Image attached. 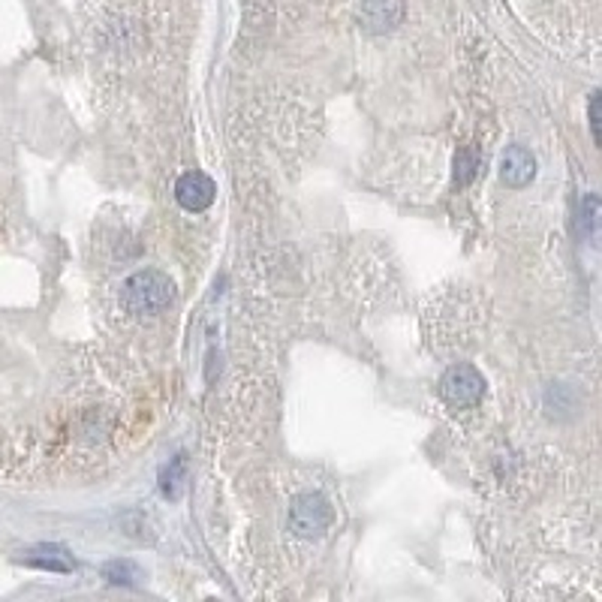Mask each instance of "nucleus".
Instances as JSON below:
<instances>
[{"mask_svg":"<svg viewBox=\"0 0 602 602\" xmlns=\"http://www.w3.org/2000/svg\"><path fill=\"white\" fill-rule=\"evenodd\" d=\"M175 295H178V289H175L172 278L157 269L133 271L124 280V286H121V301H124L129 314L139 319H148L169 310L175 304Z\"/></svg>","mask_w":602,"mask_h":602,"instance_id":"nucleus-1","label":"nucleus"},{"mask_svg":"<svg viewBox=\"0 0 602 602\" xmlns=\"http://www.w3.org/2000/svg\"><path fill=\"white\" fill-rule=\"evenodd\" d=\"M332 518H334L332 503L317 491L299 494L289 503V530L301 539H319L332 528Z\"/></svg>","mask_w":602,"mask_h":602,"instance_id":"nucleus-2","label":"nucleus"},{"mask_svg":"<svg viewBox=\"0 0 602 602\" xmlns=\"http://www.w3.org/2000/svg\"><path fill=\"white\" fill-rule=\"evenodd\" d=\"M440 398L452 410H470L485 398V377L473 364H452L440 379Z\"/></svg>","mask_w":602,"mask_h":602,"instance_id":"nucleus-3","label":"nucleus"},{"mask_svg":"<svg viewBox=\"0 0 602 602\" xmlns=\"http://www.w3.org/2000/svg\"><path fill=\"white\" fill-rule=\"evenodd\" d=\"M175 199L184 211H205L211 208L217 199V184L211 175L205 172H184L178 178V184H175Z\"/></svg>","mask_w":602,"mask_h":602,"instance_id":"nucleus-4","label":"nucleus"},{"mask_svg":"<svg viewBox=\"0 0 602 602\" xmlns=\"http://www.w3.org/2000/svg\"><path fill=\"white\" fill-rule=\"evenodd\" d=\"M359 21L368 34H392L403 21V0H362Z\"/></svg>","mask_w":602,"mask_h":602,"instance_id":"nucleus-5","label":"nucleus"},{"mask_svg":"<svg viewBox=\"0 0 602 602\" xmlns=\"http://www.w3.org/2000/svg\"><path fill=\"white\" fill-rule=\"evenodd\" d=\"M533 178H536V157L528 148H521V145H509L500 157V181L512 190H521Z\"/></svg>","mask_w":602,"mask_h":602,"instance_id":"nucleus-6","label":"nucleus"},{"mask_svg":"<svg viewBox=\"0 0 602 602\" xmlns=\"http://www.w3.org/2000/svg\"><path fill=\"white\" fill-rule=\"evenodd\" d=\"M19 563L34 569H49V573H73L75 558L64 545H34L25 554H19Z\"/></svg>","mask_w":602,"mask_h":602,"instance_id":"nucleus-7","label":"nucleus"},{"mask_svg":"<svg viewBox=\"0 0 602 602\" xmlns=\"http://www.w3.org/2000/svg\"><path fill=\"white\" fill-rule=\"evenodd\" d=\"M187 488V458L175 455V458L160 470V494L166 500H178Z\"/></svg>","mask_w":602,"mask_h":602,"instance_id":"nucleus-8","label":"nucleus"},{"mask_svg":"<svg viewBox=\"0 0 602 602\" xmlns=\"http://www.w3.org/2000/svg\"><path fill=\"white\" fill-rule=\"evenodd\" d=\"M578 220H582V235L584 238H597V230H599V199L597 196H584V202H582V211H578Z\"/></svg>","mask_w":602,"mask_h":602,"instance_id":"nucleus-9","label":"nucleus"},{"mask_svg":"<svg viewBox=\"0 0 602 602\" xmlns=\"http://www.w3.org/2000/svg\"><path fill=\"white\" fill-rule=\"evenodd\" d=\"M473 175H476V154L470 148H464L458 151V157H455V184L458 187L470 184Z\"/></svg>","mask_w":602,"mask_h":602,"instance_id":"nucleus-10","label":"nucleus"},{"mask_svg":"<svg viewBox=\"0 0 602 602\" xmlns=\"http://www.w3.org/2000/svg\"><path fill=\"white\" fill-rule=\"evenodd\" d=\"M136 567L127 560H112L109 567H106V578H109L112 584H133L136 582Z\"/></svg>","mask_w":602,"mask_h":602,"instance_id":"nucleus-11","label":"nucleus"},{"mask_svg":"<svg viewBox=\"0 0 602 602\" xmlns=\"http://www.w3.org/2000/svg\"><path fill=\"white\" fill-rule=\"evenodd\" d=\"M590 133H593V142L599 145V94L590 97Z\"/></svg>","mask_w":602,"mask_h":602,"instance_id":"nucleus-12","label":"nucleus"}]
</instances>
